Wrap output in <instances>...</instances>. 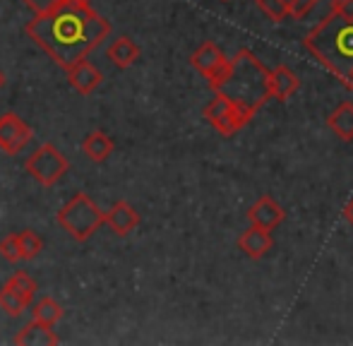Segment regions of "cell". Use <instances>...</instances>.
<instances>
[{
	"label": "cell",
	"instance_id": "cell-1",
	"mask_svg": "<svg viewBox=\"0 0 353 346\" xmlns=\"http://www.w3.org/2000/svg\"><path fill=\"white\" fill-rule=\"evenodd\" d=\"M24 32L58 68L70 70L106 41L111 22L92 8V0H58L48 12L34 14Z\"/></svg>",
	"mask_w": 353,
	"mask_h": 346
},
{
	"label": "cell",
	"instance_id": "cell-2",
	"mask_svg": "<svg viewBox=\"0 0 353 346\" xmlns=\"http://www.w3.org/2000/svg\"><path fill=\"white\" fill-rule=\"evenodd\" d=\"M214 94H223L228 101L241 106L250 116H255L267 99H272L270 92V70L257 61V56L248 48L236 51V56L228 58V70L216 85H212Z\"/></svg>",
	"mask_w": 353,
	"mask_h": 346
},
{
	"label": "cell",
	"instance_id": "cell-3",
	"mask_svg": "<svg viewBox=\"0 0 353 346\" xmlns=\"http://www.w3.org/2000/svg\"><path fill=\"white\" fill-rule=\"evenodd\" d=\"M305 48L317 63L334 72L341 82L353 70V19H344L332 12L305 37Z\"/></svg>",
	"mask_w": 353,
	"mask_h": 346
},
{
	"label": "cell",
	"instance_id": "cell-4",
	"mask_svg": "<svg viewBox=\"0 0 353 346\" xmlns=\"http://www.w3.org/2000/svg\"><path fill=\"white\" fill-rule=\"evenodd\" d=\"M56 221L61 229H65L68 234H70L72 241L87 243V241L103 226V210L87 195V192H77V195H72L70 200L58 210Z\"/></svg>",
	"mask_w": 353,
	"mask_h": 346
},
{
	"label": "cell",
	"instance_id": "cell-5",
	"mask_svg": "<svg viewBox=\"0 0 353 346\" xmlns=\"http://www.w3.org/2000/svg\"><path fill=\"white\" fill-rule=\"evenodd\" d=\"M24 169L41 187H53L70 171V159L53 142L39 145L24 161Z\"/></svg>",
	"mask_w": 353,
	"mask_h": 346
},
{
	"label": "cell",
	"instance_id": "cell-6",
	"mask_svg": "<svg viewBox=\"0 0 353 346\" xmlns=\"http://www.w3.org/2000/svg\"><path fill=\"white\" fill-rule=\"evenodd\" d=\"M39 284L29 272L19 269L0 286V310L10 318H19L24 310H29L32 301L37 298Z\"/></svg>",
	"mask_w": 353,
	"mask_h": 346
},
{
	"label": "cell",
	"instance_id": "cell-7",
	"mask_svg": "<svg viewBox=\"0 0 353 346\" xmlns=\"http://www.w3.org/2000/svg\"><path fill=\"white\" fill-rule=\"evenodd\" d=\"M205 118L207 123L214 128L216 132H221L223 137L236 135L241 128H245L250 123V113L243 111L241 106H236L233 101H228L223 94H214V99L205 106Z\"/></svg>",
	"mask_w": 353,
	"mask_h": 346
},
{
	"label": "cell",
	"instance_id": "cell-8",
	"mask_svg": "<svg viewBox=\"0 0 353 346\" xmlns=\"http://www.w3.org/2000/svg\"><path fill=\"white\" fill-rule=\"evenodd\" d=\"M34 132L27 121L17 116V113L8 111L0 116V150L10 156H17L24 147L32 142Z\"/></svg>",
	"mask_w": 353,
	"mask_h": 346
},
{
	"label": "cell",
	"instance_id": "cell-9",
	"mask_svg": "<svg viewBox=\"0 0 353 346\" xmlns=\"http://www.w3.org/2000/svg\"><path fill=\"white\" fill-rule=\"evenodd\" d=\"M190 65L195 68L202 77H207V80H210V87H212V85H216L223 75H226L228 58L214 41H205L190 56Z\"/></svg>",
	"mask_w": 353,
	"mask_h": 346
},
{
	"label": "cell",
	"instance_id": "cell-10",
	"mask_svg": "<svg viewBox=\"0 0 353 346\" xmlns=\"http://www.w3.org/2000/svg\"><path fill=\"white\" fill-rule=\"evenodd\" d=\"M140 212L125 200H118L111 205V210L103 212V224L116 236H130L140 226Z\"/></svg>",
	"mask_w": 353,
	"mask_h": 346
},
{
	"label": "cell",
	"instance_id": "cell-11",
	"mask_svg": "<svg viewBox=\"0 0 353 346\" xmlns=\"http://www.w3.org/2000/svg\"><path fill=\"white\" fill-rule=\"evenodd\" d=\"M68 75V82H70V87L74 89L77 94H82V96H89V94H94L99 87H101L103 82V72L99 70L94 63H89L87 58L79 63H74L70 70H65Z\"/></svg>",
	"mask_w": 353,
	"mask_h": 346
},
{
	"label": "cell",
	"instance_id": "cell-12",
	"mask_svg": "<svg viewBox=\"0 0 353 346\" xmlns=\"http://www.w3.org/2000/svg\"><path fill=\"white\" fill-rule=\"evenodd\" d=\"M248 219H250L252 226L272 231L286 219V212H283V207L272 195H262L260 200L248 210Z\"/></svg>",
	"mask_w": 353,
	"mask_h": 346
},
{
	"label": "cell",
	"instance_id": "cell-13",
	"mask_svg": "<svg viewBox=\"0 0 353 346\" xmlns=\"http://www.w3.org/2000/svg\"><path fill=\"white\" fill-rule=\"evenodd\" d=\"M272 245H274L272 234L267 229H260V226L250 224V229H245L241 236H238V248H241L250 260L265 258V255L272 250Z\"/></svg>",
	"mask_w": 353,
	"mask_h": 346
},
{
	"label": "cell",
	"instance_id": "cell-14",
	"mask_svg": "<svg viewBox=\"0 0 353 346\" xmlns=\"http://www.w3.org/2000/svg\"><path fill=\"white\" fill-rule=\"evenodd\" d=\"M106 56H108V61L118 68V70H128V68H132L137 61H140L142 51L130 37H118L116 41H111Z\"/></svg>",
	"mask_w": 353,
	"mask_h": 346
},
{
	"label": "cell",
	"instance_id": "cell-15",
	"mask_svg": "<svg viewBox=\"0 0 353 346\" xmlns=\"http://www.w3.org/2000/svg\"><path fill=\"white\" fill-rule=\"evenodd\" d=\"M298 87H301V80L288 65H276L274 70H270V92L276 101H286L298 92Z\"/></svg>",
	"mask_w": 353,
	"mask_h": 346
},
{
	"label": "cell",
	"instance_id": "cell-16",
	"mask_svg": "<svg viewBox=\"0 0 353 346\" xmlns=\"http://www.w3.org/2000/svg\"><path fill=\"white\" fill-rule=\"evenodd\" d=\"M14 344L22 346H56L58 344V334L53 332V327L48 325H41L37 320H32L29 325H24L12 339Z\"/></svg>",
	"mask_w": 353,
	"mask_h": 346
},
{
	"label": "cell",
	"instance_id": "cell-17",
	"mask_svg": "<svg viewBox=\"0 0 353 346\" xmlns=\"http://www.w3.org/2000/svg\"><path fill=\"white\" fill-rule=\"evenodd\" d=\"M113 150H116V145H113V140L103 130H92L82 140V152L92 164H103V161H108Z\"/></svg>",
	"mask_w": 353,
	"mask_h": 346
},
{
	"label": "cell",
	"instance_id": "cell-18",
	"mask_svg": "<svg viewBox=\"0 0 353 346\" xmlns=\"http://www.w3.org/2000/svg\"><path fill=\"white\" fill-rule=\"evenodd\" d=\"M29 310H32V320H37V323H41V325H48V327H56V325L63 320V315H65L63 305L58 303L53 296L34 298L32 305H29Z\"/></svg>",
	"mask_w": 353,
	"mask_h": 346
},
{
	"label": "cell",
	"instance_id": "cell-19",
	"mask_svg": "<svg viewBox=\"0 0 353 346\" xmlns=\"http://www.w3.org/2000/svg\"><path fill=\"white\" fill-rule=\"evenodd\" d=\"M327 128H330L339 140L351 142L353 140V103L341 101L339 106L330 113V118H327Z\"/></svg>",
	"mask_w": 353,
	"mask_h": 346
},
{
	"label": "cell",
	"instance_id": "cell-20",
	"mask_svg": "<svg viewBox=\"0 0 353 346\" xmlns=\"http://www.w3.org/2000/svg\"><path fill=\"white\" fill-rule=\"evenodd\" d=\"M17 241H19V253H22L24 262L37 260L39 255L43 253V245H46V243H43V238L34 229L17 231Z\"/></svg>",
	"mask_w": 353,
	"mask_h": 346
},
{
	"label": "cell",
	"instance_id": "cell-21",
	"mask_svg": "<svg viewBox=\"0 0 353 346\" xmlns=\"http://www.w3.org/2000/svg\"><path fill=\"white\" fill-rule=\"evenodd\" d=\"M257 8L270 19H274V22H283L286 17H291V12H288V8L281 0H257Z\"/></svg>",
	"mask_w": 353,
	"mask_h": 346
},
{
	"label": "cell",
	"instance_id": "cell-22",
	"mask_svg": "<svg viewBox=\"0 0 353 346\" xmlns=\"http://www.w3.org/2000/svg\"><path fill=\"white\" fill-rule=\"evenodd\" d=\"M0 258L8 262H19L22 260V253H19V241L17 234H10L0 241Z\"/></svg>",
	"mask_w": 353,
	"mask_h": 346
},
{
	"label": "cell",
	"instance_id": "cell-23",
	"mask_svg": "<svg viewBox=\"0 0 353 346\" xmlns=\"http://www.w3.org/2000/svg\"><path fill=\"white\" fill-rule=\"evenodd\" d=\"M317 3H320V0H291V17L303 19Z\"/></svg>",
	"mask_w": 353,
	"mask_h": 346
},
{
	"label": "cell",
	"instance_id": "cell-24",
	"mask_svg": "<svg viewBox=\"0 0 353 346\" xmlns=\"http://www.w3.org/2000/svg\"><path fill=\"white\" fill-rule=\"evenodd\" d=\"M332 12L344 19H353V0H334L332 3Z\"/></svg>",
	"mask_w": 353,
	"mask_h": 346
},
{
	"label": "cell",
	"instance_id": "cell-25",
	"mask_svg": "<svg viewBox=\"0 0 353 346\" xmlns=\"http://www.w3.org/2000/svg\"><path fill=\"white\" fill-rule=\"evenodd\" d=\"M22 3L27 5L34 14H43V12H48V10L58 3V0H22Z\"/></svg>",
	"mask_w": 353,
	"mask_h": 346
},
{
	"label": "cell",
	"instance_id": "cell-26",
	"mask_svg": "<svg viewBox=\"0 0 353 346\" xmlns=\"http://www.w3.org/2000/svg\"><path fill=\"white\" fill-rule=\"evenodd\" d=\"M344 216H346V221H349V224H353V197L349 200V205L344 207Z\"/></svg>",
	"mask_w": 353,
	"mask_h": 346
},
{
	"label": "cell",
	"instance_id": "cell-27",
	"mask_svg": "<svg viewBox=\"0 0 353 346\" xmlns=\"http://www.w3.org/2000/svg\"><path fill=\"white\" fill-rule=\"evenodd\" d=\"M5 82H8V75H5V72H3V70H0V89H3V87H5Z\"/></svg>",
	"mask_w": 353,
	"mask_h": 346
}]
</instances>
